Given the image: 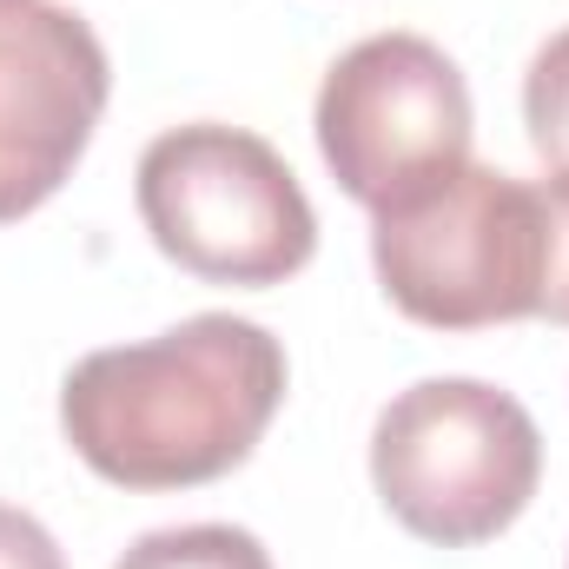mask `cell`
Masks as SVG:
<instances>
[{
    "label": "cell",
    "instance_id": "5b68a950",
    "mask_svg": "<svg viewBox=\"0 0 569 569\" xmlns=\"http://www.w3.org/2000/svg\"><path fill=\"white\" fill-rule=\"evenodd\" d=\"M311 133L331 179L365 206L391 212L470 159V87L463 67L425 33H365L325 67Z\"/></svg>",
    "mask_w": 569,
    "mask_h": 569
},
{
    "label": "cell",
    "instance_id": "6da1fadb",
    "mask_svg": "<svg viewBox=\"0 0 569 569\" xmlns=\"http://www.w3.org/2000/svg\"><path fill=\"white\" fill-rule=\"evenodd\" d=\"M284 385V345L259 318L199 311L159 338L87 351L60 378V430L120 490H192L259 450Z\"/></svg>",
    "mask_w": 569,
    "mask_h": 569
},
{
    "label": "cell",
    "instance_id": "9c48e42d",
    "mask_svg": "<svg viewBox=\"0 0 569 569\" xmlns=\"http://www.w3.org/2000/svg\"><path fill=\"white\" fill-rule=\"evenodd\" d=\"M537 199H543V298H537V318L569 325V172L537 179Z\"/></svg>",
    "mask_w": 569,
    "mask_h": 569
},
{
    "label": "cell",
    "instance_id": "8992f818",
    "mask_svg": "<svg viewBox=\"0 0 569 569\" xmlns=\"http://www.w3.org/2000/svg\"><path fill=\"white\" fill-rule=\"evenodd\" d=\"M113 93V60L87 13L60 0H0V226L40 212Z\"/></svg>",
    "mask_w": 569,
    "mask_h": 569
},
{
    "label": "cell",
    "instance_id": "8fae6325",
    "mask_svg": "<svg viewBox=\"0 0 569 569\" xmlns=\"http://www.w3.org/2000/svg\"><path fill=\"white\" fill-rule=\"evenodd\" d=\"M563 569H569V563H563Z\"/></svg>",
    "mask_w": 569,
    "mask_h": 569
},
{
    "label": "cell",
    "instance_id": "3957f363",
    "mask_svg": "<svg viewBox=\"0 0 569 569\" xmlns=\"http://www.w3.org/2000/svg\"><path fill=\"white\" fill-rule=\"evenodd\" d=\"M133 199L152 246L212 284H284L318 252V212L284 152L226 120H186L146 140Z\"/></svg>",
    "mask_w": 569,
    "mask_h": 569
},
{
    "label": "cell",
    "instance_id": "277c9868",
    "mask_svg": "<svg viewBox=\"0 0 569 569\" xmlns=\"http://www.w3.org/2000/svg\"><path fill=\"white\" fill-rule=\"evenodd\" d=\"M371 266L385 298L430 331H483L537 318L543 298L537 179L463 159L418 199L371 212Z\"/></svg>",
    "mask_w": 569,
    "mask_h": 569
},
{
    "label": "cell",
    "instance_id": "7a4b0ae2",
    "mask_svg": "<svg viewBox=\"0 0 569 569\" xmlns=\"http://www.w3.org/2000/svg\"><path fill=\"white\" fill-rule=\"evenodd\" d=\"M371 483L411 537L470 550L530 510L543 430L503 385L418 378L371 425Z\"/></svg>",
    "mask_w": 569,
    "mask_h": 569
},
{
    "label": "cell",
    "instance_id": "ba28073f",
    "mask_svg": "<svg viewBox=\"0 0 569 569\" xmlns=\"http://www.w3.org/2000/svg\"><path fill=\"white\" fill-rule=\"evenodd\" d=\"M523 127L550 172H569V27H557L523 67Z\"/></svg>",
    "mask_w": 569,
    "mask_h": 569
},
{
    "label": "cell",
    "instance_id": "52a82bcc",
    "mask_svg": "<svg viewBox=\"0 0 569 569\" xmlns=\"http://www.w3.org/2000/svg\"><path fill=\"white\" fill-rule=\"evenodd\" d=\"M113 569H272V550L239 523H166L133 537Z\"/></svg>",
    "mask_w": 569,
    "mask_h": 569
},
{
    "label": "cell",
    "instance_id": "30bf717a",
    "mask_svg": "<svg viewBox=\"0 0 569 569\" xmlns=\"http://www.w3.org/2000/svg\"><path fill=\"white\" fill-rule=\"evenodd\" d=\"M0 569H67L53 530L20 503H0Z\"/></svg>",
    "mask_w": 569,
    "mask_h": 569
}]
</instances>
